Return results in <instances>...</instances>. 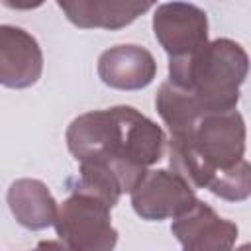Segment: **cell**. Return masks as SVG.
<instances>
[{
    "label": "cell",
    "instance_id": "obj_7",
    "mask_svg": "<svg viewBox=\"0 0 251 251\" xmlns=\"http://www.w3.org/2000/svg\"><path fill=\"white\" fill-rule=\"evenodd\" d=\"M171 233L176 237L182 251H231L239 229L212 206L196 200L192 208L173 220Z\"/></svg>",
    "mask_w": 251,
    "mask_h": 251
},
{
    "label": "cell",
    "instance_id": "obj_14",
    "mask_svg": "<svg viewBox=\"0 0 251 251\" xmlns=\"http://www.w3.org/2000/svg\"><path fill=\"white\" fill-rule=\"evenodd\" d=\"M33 251H73L69 249L63 241H55V239H45V241H39L37 247Z\"/></svg>",
    "mask_w": 251,
    "mask_h": 251
},
{
    "label": "cell",
    "instance_id": "obj_15",
    "mask_svg": "<svg viewBox=\"0 0 251 251\" xmlns=\"http://www.w3.org/2000/svg\"><path fill=\"white\" fill-rule=\"evenodd\" d=\"M231 251H233V249H231ZM235 251H249V245H247V243H243V245H241V247H237Z\"/></svg>",
    "mask_w": 251,
    "mask_h": 251
},
{
    "label": "cell",
    "instance_id": "obj_12",
    "mask_svg": "<svg viewBox=\"0 0 251 251\" xmlns=\"http://www.w3.org/2000/svg\"><path fill=\"white\" fill-rule=\"evenodd\" d=\"M155 108L169 127L171 135H184L196 127V124L206 116L200 104L186 92L165 80L155 96Z\"/></svg>",
    "mask_w": 251,
    "mask_h": 251
},
{
    "label": "cell",
    "instance_id": "obj_5",
    "mask_svg": "<svg viewBox=\"0 0 251 251\" xmlns=\"http://www.w3.org/2000/svg\"><path fill=\"white\" fill-rule=\"evenodd\" d=\"M133 212L147 222L178 218L198 200L194 190L173 171L151 169L129 192Z\"/></svg>",
    "mask_w": 251,
    "mask_h": 251
},
{
    "label": "cell",
    "instance_id": "obj_10",
    "mask_svg": "<svg viewBox=\"0 0 251 251\" xmlns=\"http://www.w3.org/2000/svg\"><path fill=\"white\" fill-rule=\"evenodd\" d=\"M67 20L82 29H120L153 8L149 2L124 0H59Z\"/></svg>",
    "mask_w": 251,
    "mask_h": 251
},
{
    "label": "cell",
    "instance_id": "obj_13",
    "mask_svg": "<svg viewBox=\"0 0 251 251\" xmlns=\"http://www.w3.org/2000/svg\"><path fill=\"white\" fill-rule=\"evenodd\" d=\"M208 190L214 196H220L229 202H241L249 198L251 192V167L245 159H241L237 165L220 171L214 180L210 182Z\"/></svg>",
    "mask_w": 251,
    "mask_h": 251
},
{
    "label": "cell",
    "instance_id": "obj_2",
    "mask_svg": "<svg viewBox=\"0 0 251 251\" xmlns=\"http://www.w3.org/2000/svg\"><path fill=\"white\" fill-rule=\"evenodd\" d=\"M245 122L237 110L206 114L192 131L171 135L169 165L192 190L208 188L220 171L245 155Z\"/></svg>",
    "mask_w": 251,
    "mask_h": 251
},
{
    "label": "cell",
    "instance_id": "obj_6",
    "mask_svg": "<svg viewBox=\"0 0 251 251\" xmlns=\"http://www.w3.org/2000/svg\"><path fill=\"white\" fill-rule=\"evenodd\" d=\"M153 33L169 59L184 57L208 43V16L188 2H165L155 8Z\"/></svg>",
    "mask_w": 251,
    "mask_h": 251
},
{
    "label": "cell",
    "instance_id": "obj_11",
    "mask_svg": "<svg viewBox=\"0 0 251 251\" xmlns=\"http://www.w3.org/2000/svg\"><path fill=\"white\" fill-rule=\"evenodd\" d=\"M6 202L20 226L31 231L53 226L57 216V200L47 184L39 178H18L10 184Z\"/></svg>",
    "mask_w": 251,
    "mask_h": 251
},
{
    "label": "cell",
    "instance_id": "obj_1",
    "mask_svg": "<svg viewBox=\"0 0 251 251\" xmlns=\"http://www.w3.org/2000/svg\"><path fill=\"white\" fill-rule=\"evenodd\" d=\"M165 131L133 106H112L76 116L67 127V147L78 161L104 163L122 194L131 192L165 153Z\"/></svg>",
    "mask_w": 251,
    "mask_h": 251
},
{
    "label": "cell",
    "instance_id": "obj_3",
    "mask_svg": "<svg viewBox=\"0 0 251 251\" xmlns=\"http://www.w3.org/2000/svg\"><path fill=\"white\" fill-rule=\"evenodd\" d=\"M249 57L227 37L208 41L198 51L169 59V82L186 90L206 114L235 110L245 82Z\"/></svg>",
    "mask_w": 251,
    "mask_h": 251
},
{
    "label": "cell",
    "instance_id": "obj_8",
    "mask_svg": "<svg viewBox=\"0 0 251 251\" xmlns=\"http://www.w3.org/2000/svg\"><path fill=\"white\" fill-rule=\"evenodd\" d=\"M43 73V53L37 39L18 27L0 25V84L6 88H29Z\"/></svg>",
    "mask_w": 251,
    "mask_h": 251
},
{
    "label": "cell",
    "instance_id": "obj_9",
    "mask_svg": "<svg viewBox=\"0 0 251 251\" xmlns=\"http://www.w3.org/2000/svg\"><path fill=\"white\" fill-rule=\"evenodd\" d=\"M157 61L149 49L126 43L106 49L98 59L100 80L116 90H141L153 82Z\"/></svg>",
    "mask_w": 251,
    "mask_h": 251
},
{
    "label": "cell",
    "instance_id": "obj_4",
    "mask_svg": "<svg viewBox=\"0 0 251 251\" xmlns=\"http://www.w3.org/2000/svg\"><path fill=\"white\" fill-rule=\"evenodd\" d=\"M53 226L59 239L73 251H114L118 243L110 208L80 192H71L57 206Z\"/></svg>",
    "mask_w": 251,
    "mask_h": 251
}]
</instances>
